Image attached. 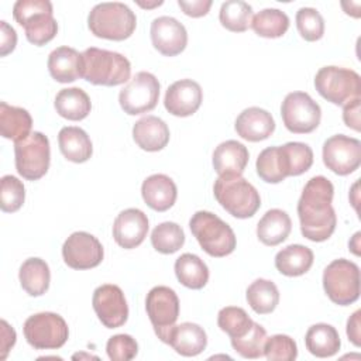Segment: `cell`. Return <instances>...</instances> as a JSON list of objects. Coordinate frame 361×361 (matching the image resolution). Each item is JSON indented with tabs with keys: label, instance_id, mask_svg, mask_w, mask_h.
<instances>
[{
	"label": "cell",
	"instance_id": "cell-45",
	"mask_svg": "<svg viewBox=\"0 0 361 361\" xmlns=\"http://www.w3.org/2000/svg\"><path fill=\"white\" fill-rule=\"evenodd\" d=\"M283 147L290 159L292 176L302 175L307 169H310L313 164V151L307 144L293 141V142H286Z\"/></svg>",
	"mask_w": 361,
	"mask_h": 361
},
{
	"label": "cell",
	"instance_id": "cell-46",
	"mask_svg": "<svg viewBox=\"0 0 361 361\" xmlns=\"http://www.w3.org/2000/svg\"><path fill=\"white\" fill-rule=\"evenodd\" d=\"M178 6L182 8V11L186 16L197 18V17H203L209 13V10L212 7V0H192V1L178 0Z\"/></svg>",
	"mask_w": 361,
	"mask_h": 361
},
{
	"label": "cell",
	"instance_id": "cell-8",
	"mask_svg": "<svg viewBox=\"0 0 361 361\" xmlns=\"http://www.w3.org/2000/svg\"><path fill=\"white\" fill-rule=\"evenodd\" d=\"M323 289L329 299L340 306H347L360 298V268L355 262L338 258L323 271Z\"/></svg>",
	"mask_w": 361,
	"mask_h": 361
},
{
	"label": "cell",
	"instance_id": "cell-35",
	"mask_svg": "<svg viewBox=\"0 0 361 361\" xmlns=\"http://www.w3.org/2000/svg\"><path fill=\"white\" fill-rule=\"evenodd\" d=\"M245 298L255 313L268 314L279 303V290L272 281L259 278L247 288Z\"/></svg>",
	"mask_w": 361,
	"mask_h": 361
},
{
	"label": "cell",
	"instance_id": "cell-34",
	"mask_svg": "<svg viewBox=\"0 0 361 361\" xmlns=\"http://www.w3.org/2000/svg\"><path fill=\"white\" fill-rule=\"evenodd\" d=\"M178 281L189 289H202L209 281V268L197 255L185 252L175 261Z\"/></svg>",
	"mask_w": 361,
	"mask_h": 361
},
{
	"label": "cell",
	"instance_id": "cell-7",
	"mask_svg": "<svg viewBox=\"0 0 361 361\" xmlns=\"http://www.w3.org/2000/svg\"><path fill=\"white\" fill-rule=\"evenodd\" d=\"M314 87L327 102L344 106L354 99H360L361 78L353 69L333 65L323 66L314 76Z\"/></svg>",
	"mask_w": 361,
	"mask_h": 361
},
{
	"label": "cell",
	"instance_id": "cell-42",
	"mask_svg": "<svg viewBox=\"0 0 361 361\" xmlns=\"http://www.w3.org/2000/svg\"><path fill=\"white\" fill-rule=\"evenodd\" d=\"M1 190H0V207L6 213L17 212L25 199V189L23 182L13 176L4 175L0 180Z\"/></svg>",
	"mask_w": 361,
	"mask_h": 361
},
{
	"label": "cell",
	"instance_id": "cell-25",
	"mask_svg": "<svg viewBox=\"0 0 361 361\" xmlns=\"http://www.w3.org/2000/svg\"><path fill=\"white\" fill-rule=\"evenodd\" d=\"M248 149L235 140H227L219 144L213 152V168L223 175H241L248 164Z\"/></svg>",
	"mask_w": 361,
	"mask_h": 361
},
{
	"label": "cell",
	"instance_id": "cell-23",
	"mask_svg": "<svg viewBox=\"0 0 361 361\" xmlns=\"http://www.w3.org/2000/svg\"><path fill=\"white\" fill-rule=\"evenodd\" d=\"M133 138L144 151H161L169 142V128L162 118L157 116H145L134 124Z\"/></svg>",
	"mask_w": 361,
	"mask_h": 361
},
{
	"label": "cell",
	"instance_id": "cell-1",
	"mask_svg": "<svg viewBox=\"0 0 361 361\" xmlns=\"http://www.w3.org/2000/svg\"><path fill=\"white\" fill-rule=\"evenodd\" d=\"M334 186L326 176H313L305 185L298 202L302 235L310 241H326L336 230L337 217L333 209Z\"/></svg>",
	"mask_w": 361,
	"mask_h": 361
},
{
	"label": "cell",
	"instance_id": "cell-44",
	"mask_svg": "<svg viewBox=\"0 0 361 361\" xmlns=\"http://www.w3.org/2000/svg\"><path fill=\"white\" fill-rule=\"evenodd\" d=\"M106 351L113 361H128L137 355L138 344L130 334H116L109 338Z\"/></svg>",
	"mask_w": 361,
	"mask_h": 361
},
{
	"label": "cell",
	"instance_id": "cell-18",
	"mask_svg": "<svg viewBox=\"0 0 361 361\" xmlns=\"http://www.w3.org/2000/svg\"><path fill=\"white\" fill-rule=\"evenodd\" d=\"M203 100V92L197 82L180 79L173 82L165 93L164 106L176 117H188L197 111Z\"/></svg>",
	"mask_w": 361,
	"mask_h": 361
},
{
	"label": "cell",
	"instance_id": "cell-3",
	"mask_svg": "<svg viewBox=\"0 0 361 361\" xmlns=\"http://www.w3.org/2000/svg\"><path fill=\"white\" fill-rule=\"evenodd\" d=\"M213 193L220 206L237 219L252 217L261 206L258 190L241 175L219 176Z\"/></svg>",
	"mask_w": 361,
	"mask_h": 361
},
{
	"label": "cell",
	"instance_id": "cell-28",
	"mask_svg": "<svg viewBox=\"0 0 361 361\" xmlns=\"http://www.w3.org/2000/svg\"><path fill=\"white\" fill-rule=\"evenodd\" d=\"M58 144L62 155L75 164L86 162L93 152L92 141L80 127L68 126L61 128L58 134Z\"/></svg>",
	"mask_w": 361,
	"mask_h": 361
},
{
	"label": "cell",
	"instance_id": "cell-43",
	"mask_svg": "<svg viewBox=\"0 0 361 361\" xmlns=\"http://www.w3.org/2000/svg\"><path fill=\"white\" fill-rule=\"evenodd\" d=\"M264 355L269 361H293L298 357V345L289 336L275 334L267 337Z\"/></svg>",
	"mask_w": 361,
	"mask_h": 361
},
{
	"label": "cell",
	"instance_id": "cell-49",
	"mask_svg": "<svg viewBox=\"0 0 361 361\" xmlns=\"http://www.w3.org/2000/svg\"><path fill=\"white\" fill-rule=\"evenodd\" d=\"M1 324V341H0V360H6L10 348L16 344V331L8 326L6 320L0 322Z\"/></svg>",
	"mask_w": 361,
	"mask_h": 361
},
{
	"label": "cell",
	"instance_id": "cell-30",
	"mask_svg": "<svg viewBox=\"0 0 361 361\" xmlns=\"http://www.w3.org/2000/svg\"><path fill=\"white\" fill-rule=\"evenodd\" d=\"M313 251L302 244H290L275 255L276 269L286 276H300L313 265Z\"/></svg>",
	"mask_w": 361,
	"mask_h": 361
},
{
	"label": "cell",
	"instance_id": "cell-41",
	"mask_svg": "<svg viewBox=\"0 0 361 361\" xmlns=\"http://www.w3.org/2000/svg\"><path fill=\"white\" fill-rule=\"evenodd\" d=\"M296 27L300 37L309 42L319 41L324 34V20L312 7H302L296 13Z\"/></svg>",
	"mask_w": 361,
	"mask_h": 361
},
{
	"label": "cell",
	"instance_id": "cell-50",
	"mask_svg": "<svg viewBox=\"0 0 361 361\" xmlns=\"http://www.w3.org/2000/svg\"><path fill=\"white\" fill-rule=\"evenodd\" d=\"M360 316H361V310H357L351 314V317L347 322V336L348 340L360 347L361 344V331H360Z\"/></svg>",
	"mask_w": 361,
	"mask_h": 361
},
{
	"label": "cell",
	"instance_id": "cell-13",
	"mask_svg": "<svg viewBox=\"0 0 361 361\" xmlns=\"http://www.w3.org/2000/svg\"><path fill=\"white\" fill-rule=\"evenodd\" d=\"M159 99V82L149 72H138L118 93V103L130 116L155 109Z\"/></svg>",
	"mask_w": 361,
	"mask_h": 361
},
{
	"label": "cell",
	"instance_id": "cell-39",
	"mask_svg": "<svg viewBox=\"0 0 361 361\" xmlns=\"http://www.w3.org/2000/svg\"><path fill=\"white\" fill-rule=\"evenodd\" d=\"M252 323L254 322L247 314V312L237 306L223 307L217 314V324L220 330L227 333L230 338H240L245 336L250 331Z\"/></svg>",
	"mask_w": 361,
	"mask_h": 361
},
{
	"label": "cell",
	"instance_id": "cell-29",
	"mask_svg": "<svg viewBox=\"0 0 361 361\" xmlns=\"http://www.w3.org/2000/svg\"><path fill=\"white\" fill-rule=\"evenodd\" d=\"M307 351L319 358H327L337 354L341 341L336 327L327 323H317L307 329L305 336Z\"/></svg>",
	"mask_w": 361,
	"mask_h": 361
},
{
	"label": "cell",
	"instance_id": "cell-2",
	"mask_svg": "<svg viewBox=\"0 0 361 361\" xmlns=\"http://www.w3.org/2000/svg\"><path fill=\"white\" fill-rule=\"evenodd\" d=\"M131 76L130 61L114 51L96 47L82 52V78L92 85L118 86Z\"/></svg>",
	"mask_w": 361,
	"mask_h": 361
},
{
	"label": "cell",
	"instance_id": "cell-6",
	"mask_svg": "<svg viewBox=\"0 0 361 361\" xmlns=\"http://www.w3.org/2000/svg\"><path fill=\"white\" fill-rule=\"evenodd\" d=\"M189 227L203 251L210 257L221 258L235 248L237 240L233 228L210 212H196L189 221Z\"/></svg>",
	"mask_w": 361,
	"mask_h": 361
},
{
	"label": "cell",
	"instance_id": "cell-31",
	"mask_svg": "<svg viewBox=\"0 0 361 361\" xmlns=\"http://www.w3.org/2000/svg\"><path fill=\"white\" fill-rule=\"evenodd\" d=\"M56 113L71 121H79L87 117L92 109L90 97L80 87L61 89L55 97Z\"/></svg>",
	"mask_w": 361,
	"mask_h": 361
},
{
	"label": "cell",
	"instance_id": "cell-32",
	"mask_svg": "<svg viewBox=\"0 0 361 361\" xmlns=\"http://www.w3.org/2000/svg\"><path fill=\"white\" fill-rule=\"evenodd\" d=\"M32 118L23 107L0 103V133L4 138L20 141L31 134Z\"/></svg>",
	"mask_w": 361,
	"mask_h": 361
},
{
	"label": "cell",
	"instance_id": "cell-17",
	"mask_svg": "<svg viewBox=\"0 0 361 361\" xmlns=\"http://www.w3.org/2000/svg\"><path fill=\"white\" fill-rule=\"evenodd\" d=\"M149 34L154 48L165 56L180 54L188 44L186 28L173 17L161 16L155 18L151 23Z\"/></svg>",
	"mask_w": 361,
	"mask_h": 361
},
{
	"label": "cell",
	"instance_id": "cell-36",
	"mask_svg": "<svg viewBox=\"0 0 361 361\" xmlns=\"http://www.w3.org/2000/svg\"><path fill=\"white\" fill-rule=\"evenodd\" d=\"M254 32L264 38H279L289 28V17L278 8H264L251 20Z\"/></svg>",
	"mask_w": 361,
	"mask_h": 361
},
{
	"label": "cell",
	"instance_id": "cell-26",
	"mask_svg": "<svg viewBox=\"0 0 361 361\" xmlns=\"http://www.w3.org/2000/svg\"><path fill=\"white\" fill-rule=\"evenodd\" d=\"M49 75L61 83L82 78V54L71 47H59L48 56Z\"/></svg>",
	"mask_w": 361,
	"mask_h": 361
},
{
	"label": "cell",
	"instance_id": "cell-22",
	"mask_svg": "<svg viewBox=\"0 0 361 361\" xmlns=\"http://www.w3.org/2000/svg\"><path fill=\"white\" fill-rule=\"evenodd\" d=\"M141 195L144 202L152 210L166 212L173 206L178 196V189L169 176L164 173H155L142 182Z\"/></svg>",
	"mask_w": 361,
	"mask_h": 361
},
{
	"label": "cell",
	"instance_id": "cell-27",
	"mask_svg": "<svg viewBox=\"0 0 361 361\" xmlns=\"http://www.w3.org/2000/svg\"><path fill=\"white\" fill-rule=\"evenodd\" d=\"M290 230L292 221L289 214L281 209H271L258 221L257 237L262 244L274 247L285 241Z\"/></svg>",
	"mask_w": 361,
	"mask_h": 361
},
{
	"label": "cell",
	"instance_id": "cell-20",
	"mask_svg": "<svg viewBox=\"0 0 361 361\" xmlns=\"http://www.w3.org/2000/svg\"><path fill=\"white\" fill-rule=\"evenodd\" d=\"M237 134L251 142L267 140L275 131V121L269 111L261 107H248L235 118Z\"/></svg>",
	"mask_w": 361,
	"mask_h": 361
},
{
	"label": "cell",
	"instance_id": "cell-16",
	"mask_svg": "<svg viewBox=\"0 0 361 361\" xmlns=\"http://www.w3.org/2000/svg\"><path fill=\"white\" fill-rule=\"evenodd\" d=\"M92 305L96 316L107 329H117L128 319V306L117 285L104 283L94 289Z\"/></svg>",
	"mask_w": 361,
	"mask_h": 361
},
{
	"label": "cell",
	"instance_id": "cell-19",
	"mask_svg": "<svg viewBox=\"0 0 361 361\" xmlns=\"http://www.w3.org/2000/svg\"><path fill=\"white\" fill-rule=\"evenodd\" d=\"M148 217L140 209H126L118 213L113 224L114 241L124 250L138 247L148 233Z\"/></svg>",
	"mask_w": 361,
	"mask_h": 361
},
{
	"label": "cell",
	"instance_id": "cell-51",
	"mask_svg": "<svg viewBox=\"0 0 361 361\" xmlns=\"http://www.w3.org/2000/svg\"><path fill=\"white\" fill-rule=\"evenodd\" d=\"M164 1L162 0H159V1H154V3H142V1H137V4L138 6H141V7H144V8H152V7H158V6H161Z\"/></svg>",
	"mask_w": 361,
	"mask_h": 361
},
{
	"label": "cell",
	"instance_id": "cell-11",
	"mask_svg": "<svg viewBox=\"0 0 361 361\" xmlns=\"http://www.w3.org/2000/svg\"><path fill=\"white\" fill-rule=\"evenodd\" d=\"M285 127L295 134H307L317 128L322 120L320 106L305 92L288 93L281 106Z\"/></svg>",
	"mask_w": 361,
	"mask_h": 361
},
{
	"label": "cell",
	"instance_id": "cell-14",
	"mask_svg": "<svg viewBox=\"0 0 361 361\" xmlns=\"http://www.w3.org/2000/svg\"><path fill=\"white\" fill-rule=\"evenodd\" d=\"M323 162L331 172L345 176L361 164V141L344 134H336L323 144Z\"/></svg>",
	"mask_w": 361,
	"mask_h": 361
},
{
	"label": "cell",
	"instance_id": "cell-33",
	"mask_svg": "<svg viewBox=\"0 0 361 361\" xmlns=\"http://www.w3.org/2000/svg\"><path fill=\"white\" fill-rule=\"evenodd\" d=\"M18 279L21 288L30 296H41L49 288L51 272L48 264L41 258L25 259L18 271Z\"/></svg>",
	"mask_w": 361,
	"mask_h": 361
},
{
	"label": "cell",
	"instance_id": "cell-47",
	"mask_svg": "<svg viewBox=\"0 0 361 361\" xmlns=\"http://www.w3.org/2000/svg\"><path fill=\"white\" fill-rule=\"evenodd\" d=\"M17 45V34L16 30L8 25L6 21H0V55L6 56L11 51H14Z\"/></svg>",
	"mask_w": 361,
	"mask_h": 361
},
{
	"label": "cell",
	"instance_id": "cell-48",
	"mask_svg": "<svg viewBox=\"0 0 361 361\" xmlns=\"http://www.w3.org/2000/svg\"><path fill=\"white\" fill-rule=\"evenodd\" d=\"M360 106H361L360 99H354L343 106V120L347 127H350L355 131H360V124H361Z\"/></svg>",
	"mask_w": 361,
	"mask_h": 361
},
{
	"label": "cell",
	"instance_id": "cell-21",
	"mask_svg": "<svg viewBox=\"0 0 361 361\" xmlns=\"http://www.w3.org/2000/svg\"><path fill=\"white\" fill-rule=\"evenodd\" d=\"M166 344L183 357H195L204 351L207 345V336L199 324L185 322L171 329Z\"/></svg>",
	"mask_w": 361,
	"mask_h": 361
},
{
	"label": "cell",
	"instance_id": "cell-38",
	"mask_svg": "<svg viewBox=\"0 0 361 361\" xmlns=\"http://www.w3.org/2000/svg\"><path fill=\"white\" fill-rule=\"evenodd\" d=\"M151 244L161 254H173L185 244V233L179 224L164 221L152 230Z\"/></svg>",
	"mask_w": 361,
	"mask_h": 361
},
{
	"label": "cell",
	"instance_id": "cell-4",
	"mask_svg": "<svg viewBox=\"0 0 361 361\" xmlns=\"http://www.w3.org/2000/svg\"><path fill=\"white\" fill-rule=\"evenodd\" d=\"M137 25L134 11L124 3H99L87 16V27L93 35L111 41H123L133 35Z\"/></svg>",
	"mask_w": 361,
	"mask_h": 361
},
{
	"label": "cell",
	"instance_id": "cell-9",
	"mask_svg": "<svg viewBox=\"0 0 361 361\" xmlns=\"http://www.w3.org/2000/svg\"><path fill=\"white\" fill-rule=\"evenodd\" d=\"M16 169L27 180H38L49 168V140L39 131L14 142Z\"/></svg>",
	"mask_w": 361,
	"mask_h": 361
},
{
	"label": "cell",
	"instance_id": "cell-37",
	"mask_svg": "<svg viewBox=\"0 0 361 361\" xmlns=\"http://www.w3.org/2000/svg\"><path fill=\"white\" fill-rule=\"evenodd\" d=\"M219 20L224 28L233 32H244L251 25L252 8L241 0L224 1L220 7Z\"/></svg>",
	"mask_w": 361,
	"mask_h": 361
},
{
	"label": "cell",
	"instance_id": "cell-12",
	"mask_svg": "<svg viewBox=\"0 0 361 361\" xmlns=\"http://www.w3.org/2000/svg\"><path fill=\"white\" fill-rule=\"evenodd\" d=\"M145 309L155 334L164 343L168 341L171 329L179 316V299L168 286H154L145 299Z\"/></svg>",
	"mask_w": 361,
	"mask_h": 361
},
{
	"label": "cell",
	"instance_id": "cell-5",
	"mask_svg": "<svg viewBox=\"0 0 361 361\" xmlns=\"http://www.w3.org/2000/svg\"><path fill=\"white\" fill-rule=\"evenodd\" d=\"M13 16L24 27L27 39L37 47L49 42L58 32V23L48 0H18L14 3Z\"/></svg>",
	"mask_w": 361,
	"mask_h": 361
},
{
	"label": "cell",
	"instance_id": "cell-15",
	"mask_svg": "<svg viewBox=\"0 0 361 361\" xmlns=\"http://www.w3.org/2000/svg\"><path fill=\"white\" fill-rule=\"evenodd\" d=\"M103 247L100 241L86 231L72 233L62 245V257L72 269H90L103 261Z\"/></svg>",
	"mask_w": 361,
	"mask_h": 361
},
{
	"label": "cell",
	"instance_id": "cell-24",
	"mask_svg": "<svg viewBox=\"0 0 361 361\" xmlns=\"http://www.w3.org/2000/svg\"><path fill=\"white\" fill-rule=\"evenodd\" d=\"M257 173L267 183H279L286 176H292L290 161L283 145L268 147L257 158Z\"/></svg>",
	"mask_w": 361,
	"mask_h": 361
},
{
	"label": "cell",
	"instance_id": "cell-40",
	"mask_svg": "<svg viewBox=\"0 0 361 361\" xmlns=\"http://www.w3.org/2000/svg\"><path fill=\"white\" fill-rule=\"evenodd\" d=\"M265 340H267L265 329L261 324L254 322L250 331L245 336L240 338H231V345L241 357L254 360L264 355Z\"/></svg>",
	"mask_w": 361,
	"mask_h": 361
},
{
	"label": "cell",
	"instance_id": "cell-10",
	"mask_svg": "<svg viewBox=\"0 0 361 361\" xmlns=\"http://www.w3.org/2000/svg\"><path fill=\"white\" fill-rule=\"evenodd\" d=\"M27 343L35 350L61 348L69 336V329L62 316L42 312L30 316L23 326Z\"/></svg>",
	"mask_w": 361,
	"mask_h": 361
}]
</instances>
